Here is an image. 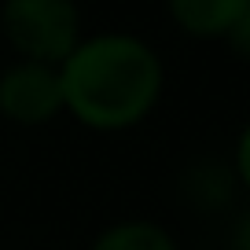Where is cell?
<instances>
[{"mask_svg":"<svg viewBox=\"0 0 250 250\" xmlns=\"http://www.w3.org/2000/svg\"><path fill=\"white\" fill-rule=\"evenodd\" d=\"M239 177L250 188V125H247V133L239 136Z\"/></svg>","mask_w":250,"mask_h":250,"instance_id":"7","label":"cell"},{"mask_svg":"<svg viewBox=\"0 0 250 250\" xmlns=\"http://www.w3.org/2000/svg\"><path fill=\"white\" fill-rule=\"evenodd\" d=\"M62 107L88 129H129L162 92V62L144 41L107 33L81 41L59 62Z\"/></svg>","mask_w":250,"mask_h":250,"instance_id":"1","label":"cell"},{"mask_svg":"<svg viewBox=\"0 0 250 250\" xmlns=\"http://www.w3.org/2000/svg\"><path fill=\"white\" fill-rule=\"evenodd\" d=\"M250 0H169V11L195 37H228Z\"/></svg>","mask_w":250,"mask_h":250,"instance_id":"4","label":"cell"},{"mask_svg":"<svg viewBox=\"0 0 250 250\" xmlns=\"http://www.w3.org/2000/svg\"><path fill=\"white\" fill-rule=\"evenodd\" d=\"M92 250H177L166 228L151 225V221H125L114 225L96 239Z\"/></svg>","mask_w":250,"mask_h":250,"instance_id":"5","label":"cell"},{"mask_svg":"<svg viewBox=\"0 0 250 250\" xmlns=\"http://www.w3.org/2000/svg\"><path fill=\"white\" fill-rule=\"evenodd\" d=\"M228 41H232V48L235 52H243V55H250V4H247V11L239 15V22L228 30Z\"/></svg>","mask_w":250,"mask_h":250,"instance_id":"6","label":"cell"},{"mask_svg":"<svg viewBox=\"0 0 250 250\" xmlns=\"http://www.w3.org/2000/svg\"><path fill=\"white\" fill-rule=\"evenodd\" d=\"M232 250H250V213L239 221V228H235V235H232Z\"/></svg>","mask_w":250,"mask_h":250,"instance_id":"8","label":"cell"},{"mask_svg":"<svg viewBox=\"0 0 250 250\" xmlns=\"http://www.w3.org/2000/svg\"><path fill=\"white\" fill-rule=\"evenodd\" d=\"M74 0H4V33L26 62L55 66L78 48Z\"/></svg>","mask_w":250,"mask_h":250,"instance_id":"2","label":"cell"},{"mask_svg":"<svg viewBox=\"0 0 250 250\" xmlns=\"http://www.w3.org/2000/svg\"><path fill=\"white\" fill-rule=\"evenodd\" d=\"M0 110L11 122L41 125L62 110V81L55 66L19 62L0 78Z\"/></svg>","mask_w":250,"mask_h":250,"instance_id":"3","label":"cell"}]
</instances>
